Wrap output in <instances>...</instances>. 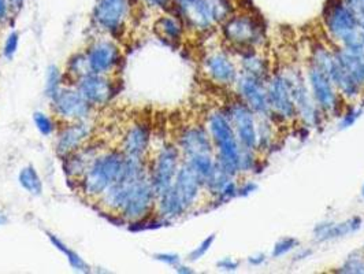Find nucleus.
<instances>
[{"label": "nucleus", "instance_id": "obj_1", "mask_svg": "<svg viewBox=\"0 0 364 274\" xmlns=\"http://www.w3.org/2000/svg\"><path fill=\"white\" fill-rule=\"evenodd\" d=\"M324 22L337 47L364 54V26L343 0H328Z\"/></svg>", "mask_w": 364, "mask_h": 274}, {"label": "nucleus", "instance_id": "obj_2", "mask_svg": "<svg viewBox=\"0 0 364 274\" xmlns=\"http://www.w3.org/2000/svg\"><path fill=\"white\" fill-rule=\"evenodd\" d=\"M125 163L121 150L101 151L77 181L78 191L89 201H99L119 177Z\"/></svg>", "mask_w": 364, "mask_h": 274}, {"label": "nucleus", "instance_id": "obj_3", "mask_svg": "<svg viewBox=\"0 0 364 274\" xmlns=\"http://www.w3.org/2000/svg\"><path fill=\"white\" fill-rule=\"evenodd\" d=\"M207 130L214 144L217 161L233 176L240 173L243 147L233 130L225 110H214L207 117Z\"/></svg>", "mask_w": 364, "mask_h": 274}, {"label": "nucleus", "instance_id": "obj_4", "mask_svg": "<svg viewBox=\"0 0 364 274\" xmlns=\"http://www.w3.org/2000/svg\"><path fill=\"white\" fill-rule=\"evenodd\" d=\"M147 176H149V166L145 158L125 155V163L119 177L97 201L99 206L106 213L118 216L136 185Z\"/></svg>", "mask_w": 364, "mask_h": 274}, {"label": "nucleus", "instance_id": "obj_5", "mask_svg": "<svg viewBox=\"0 0 364 274\" xmlns=\"http://www.w3.org/2000/svg\"><path fill=\"white\" fill-rule=\"evenodd\" d=\"M174 4L184 25L200 33L226 21L230 12L228 0H174Z\"/></svg>", "mask_w": 364, "mask_h": 274}, {"label": "nucleus", "instance_id": "obj_6", "mask_svg": "<svg viewBox=\"0 0 364 274\" xmlns=\"http://www.w3.org/2000/svg\"><path fill=\"white\" fill-rule=\"evenodd\" d=\"M222 34L234 48L255 49L266 40L265 26L252 15H234L223 21Z\"/></svg>", "mask_w": 364, "mask_h": 274}, {"label": "nucleus", "instance_id": "obj_7", "mask_svg": "<svg viewBox=\"0 0 364 274\" xmlns=\"http://www.w3.org/2000/svg\"><path fill=\"white\" fill-rule=\"evenodd\" d=\"M181 152L178 146L166 143L160 147L149 166V180L156 198L165 194L174 183L181 165Z\"/></svg>", "mask_w": 364, "mask_h": 274}, {"label": "nucleus", "instance_id": "obj_8", "mask_svg": "<svg viewBox=\"0 0 364 274\" xmlns=\"http://www.w3.org/2000/svg\"><path fill=\"white\" fill-rule=\"evenodd\" d=\"M271 119L292 121L298 118L289 80L285 73H274L266 81Z\"/></svg>", "mask_w": 364, "mask_h": 274}, {"label": "nucleus", "instance_id": "obj_9", "mask_svg": "<svg viewBox=\"0 0 364 274\" xmlns=\"http://www.w3.org/2000/svg\"><path fill=\"white\" fill-rule=\"evenodd\" d=\"M51 109L55 117L64 122L89 119L93 113V107L75 87H62L51 98Z\"/></svg>", "mask_w": 364, "mask_h": 274}, {"label": "nucleus", "instance_id": "obj_10", "mask_svg": "<svg viewBox=\"0 0 364 274\" xmlns=\"http://www.w3.org/2000/svg\"><path fill=\"white\" fill-rule=\"evenodd\" d=\"M307 82L310 84L313 98L322 114H333L336 117L343 114V106L340 104L337 88L324 71L311 63L307 70Z\"/></svg>", "mask_w": 364, "mask_h": 274}, {"label": "nucleus", "instance_id": "obj_11", "mask_svg": "<svg viewBox=\"0 0 364 274\" xmlns=\"http://www.w3.org/2000/svg\"><path fill=\"white\" fill-rule=\"evenodd\" d=\"M243 148L256 151L258 115L240 99L223 109Z\"/></svg>", "mask_w": 364, "mask_h": 274}, {"label": "nucleus", "instance_id": "obj_12", "mask_svg": "<svg viewBox=\"0 0 364 274\" xmlns=\"http://www.w3.org/2000/svg\"><path fill=\"white\" fill-rule=\"evenodd\" d=\"M285 74L291 84L298 118H300L302 122L306 124V126H318L322 118V113L313 98L310 87L307 85V80L296 70H289Z\"/></svg>", "mask_w": 364, "mask_h": 274}, {"label": "nucleus", "instance_id": "obj_13", "mask_svg": "<svg viewBox=\"0 0 364 274\" xmlns=\"http://www.w3.org/2000/svg\"><path fill=\"white\" fill-rule=\"evenodd\" d=\"M130 7V0H97L92 12L93 22L100 30L118 34L125 27Z\"/></svg>", "mask_w": 364, "mask_h": 274}, {"label": "nucleus", "instance_id": "obj_14", "mask_svg": "<svg viewBox=\"0 0 364 274\" xmlns=\"http://www.w3.org/2000/svg\"><path fill=\"white\" fill-rule=\"evenodd\" d=\"M155 203L156 195L152 188L149 176H147L136 185L118 216L122 221L130 224L151 216L155 209Z\"/></svg>", "mask_w": 364, "mask_h": 274}, {"label": "nucleus", "instance_id": "obj_15", "mask_svg": "<svg viewBox=\"0 0 364 274\" xmlns=\"http://www.w3.org/2000/svg\"><path fill=\"white\" fill-rule=\"evenodd\" d=\"M75 88L93 107L106 106L115 96V87L106 74L88 73L75 81Z\"/></svg>", "mask_w": 364, "mask_h": 274}, {"label": "nucleus", "instance_id": "obj_16", "mask_svg": "<svg viewBox=\"0 0 364 274\" xmlns=\"http://www.w3.org/2000/svg\"><path fill=\"white\" fill-rule=\"evenodd\" d=\"M170 188L185 213H188L196 205L202 190H204L202 179L185 161L181 162L174 183Z\"/></svg>", "mask_w": 364, "mask_h": 274}, {"label": "nucleus", "instance_id": "obj_17", "mask_svg": "<svg viewBox=\"0 0 364 274\" xmlns=\"http://www.w3.org/2000/svg\"><path fill=\"white\" fill-rule=\"evenodd\" d=\"M236 88L239 99L244 104H247L258 117L259 115L270 117V107H269L267 89L265 81L245 74H240L236 81Z\"/></svg>", "mask_w": 364, "mask_h": 274}, {"label": "nucleus", "instance_id": "obj_18", "mask_svg": "<svg viewBox=\"0 0 364 274\" xmlns=\"http://www.w3.org/2000/svg\"><path fill=\"white\" fill-rule=\"evenodd\" d=\"M86 58L92 73L108 76L119 66L122 55L119 47L114 41L99 40L88 48Z\"/></svg>", "mask_w": 364, "mask_h": 274}, {"label": "nucleus", "instance_id": "obj_19", "mask_svg": "<svg viewBox=\"0 0 364 274\" xmlns=\"http://www.w3.org/2000/svg\"><path fill=\"white\" fill-rule=\"evenodd\" d=\"M93 132V125L89 119L66 122L56 139V154L63 159L88 143Z\"/></svg>", "mask_w": 364, "mask_h": 274}, {"label": "nucleus", "instance_id": "obj_20", "mask_svg": "<svg viewBox=\"0 0 364 274\" xmlns=\"http://www.w3.org/2000/svg\"><path fill=\"white\" fill-rule=\"evenodd\" d=\"M178 148L184 159L199 155H215L214 144L207 128L202 125L186 126L178 137Z\"/></svg>", "mask_w": 364, "mask_h": 274}, {"label": "nucleus", "instance_id": "obj_21", "mask_svg": "<svg viewBox=\"0 0 364 274\" xmlns=\"http://www.w3.org/2000/svg\"><path fill=\"white\" fill-rule=\"evenodd\" d=\"M204 71L215 84L230 87L236 84L240 73L226 52H211L204 58Z\"/></svg>", "mask_w": 364, "mask_h": 274}, {"label": "nucleus", "instance_id": "obj_22", "mask_svg": "<svg viewBox=\"0 0 364 274\" xmlns=\"http://www.w3.org/2000/svg\"><path fill=\"white\" fill-rule=\"evenodd\" d=\"M103 150L99 148V146H92L86 143L77 151L71 152L70 155L63 158V170L69 180L78 181L88 168L92 165V162L96 159V157Z\"/></svg>", "mask_w": 364, "mask_h": 274}, {"label": "nucleus", "instance_id": "obj_23", "mask_svg": "<svg viewBox=\"0 0 364 274\" xmlns=\"http://www.w3.org/2000/svg\"><path fill=\"white\" fill-rule=\"evenodd\" d=\"M363 225L361 217H352L343 222L325 221L315 227L314 239L317 243H328L339 239H344L350 235L356 233Z\"/></svg>", "mask_w": 364, "mask_h": 274}, {"label": "nucleus", "instance_id": "obj_24", "mask_svg": "<svg viewBox=\"0 0 364 274\" xmlns=\"http://www.w3.org/2000/svg\"><path fill=\"white\" fill-rule=\"evenodd\" d=\"M151 143V130L144 124H134L122 136L121 151L126 157L145 158Z\"/></svg>", "mask_w": 364, "mask_h": 274}, {"label": "nucleus", "instance_id": "obj_25", "mask_svg": "<svg viewBox=\"0 0 364 274\" xmlns=\"http://www.w3.org/2000/svg\"><path fill=\"white\" fill-rule=\"evenodd\" d=\"M240 67H241V73L240 74H245V76L262 80L265 82L271 76L267 60L263 56L258 55L255 52V49L241 51Z\"/></svg>", "mask_w": 364, "mask_h": 274}, {"label": "nucleus", "instance_id": "obj_26", "mask_svg": "<svg viewBox=\"0 0 364 274\" xmlns=\"http://www.w3.org/2000/svg\"><path fill=\"white\" fill-rule=\"evenodd\" d=\"M335 54L341 63V66L352 76V78L364 89V54L352 52L337 47Z\"/></svg>", "mask_w": 364, "mask_h": 274}, {"label": "nucleus", "instance_id": "obj_27", "mask_svg": "<svg viewBox=\"0 0 364 274\" xmlns=\"http://www.w3.org/2000/svg\"><path fill=\"white\" fill-rule=\"evenodd\" d=\"M184 22L177 15H163L155 22L156 34L167 43H180L184 36Z\"/></svg>", "mask_w": 364, "mask_h": 274}, {"label": "nucleus", "instance_id": "obj_28", "mask_svg": "<svg viewBox=\"0 0 364 274\" xmlns=\"http://www.w3.org/2000/svg\"><path fill=\"white\" fill-rule=\"evenodd\" d=\"M233 179L234 177L217 161L215 168L208 174V177L203 181V188L215 198L219 195V192L223 190V187Z\"/></svg>", "mask_w": 364, "mask_h": 274}, {"label": "nucleus", "instance_id": "obj_29", "mask_svg": "<svg viewBox=\"0 0 364 274\" xmlns=\"http://www.w3.org/2000/svg\"><path fill=\"white\" fill-rule=\"evenodd\" d=\"M18 181L19 185L32 196H40L43 194V181L33 165H27L21 169Z\"/></svg>", "mask_w": 364, "mask_h": 274}, {"label": "nucleus", "instance_id": "obj_30", "mask_svg": "<svg viewBox=\"0 0 364 274\" xmlns=\"http://www.w3.org/2000/svg\"><path fill=\"white\" fill-rule=\"evenodd\" d=\"M47 236H48V239H49V242H51V244L58 250V251H60L64 257H66V260H67V262L70 264V266L75 271V272H81V273H89L90 272V268H89V265L75 253V251H73L71 249H69L62 240H59L55 235H52V233H47Z\"/></svg>", "mask_w": 364, "mask_h": 274}, {"label": "nucleus", "instance_id": "obj_31", "mask_svg": "<svg viewBox=\"0 0 364 274\" xmlns=\"http://www.w3.org/2000/svg\"><path fill=\"white\" fill-rule=\"evenodd\" d=\"M90 73V69H89V63H88V58H86V52H81V54H77L74 56H71V59L69 60V65H67V74L74 80H80L82 76Z\"/></svg>", "mask_w": 364, "mask_h": 274}, {"label": "nucleus", "instance_id": "obj_32", "mask_svg": "<svg viewBox=\"0 0 364 274\" xmlns=\"http://www.w3.org/2000/svg\"><path fill=\"white\" fill-rule=\"evenodd\" d=\"M62 88V73L56 66H49L47 70V77H45V96L52 98L59 89Z\"/></svg>", "mask_w": 364, "mask_h": 274}, {"label": "nucleus", "instance_id": "obj_33", "mask_svg": "<svg viewBox=\"0 0 364 274\" xmlns=\"http://www.w3.org/2000/svg\"><path fill=\"white\" fill-rule=\"evenodd\" d=\"M300 246L299 240L295 239V238H291V236H287V238H282L280 239L274 247H273V251H271V257L273 258H282L285 257L287 254L292 253L293 250H296L298 247Z\"/></svg>", "mask_w": 364, "mask_h": 274}, {"label": "nucleus", "instance_id": "obj_34", "mask_svg": "<svg viewBox=\"0 0 364 274\" xmlns=\"http://www.w3.org/2000/svg\"><path fill=\"white\" fill-rule=\"evenodd\" d=\"M340 273L363 274L364 273V255L361 253H355L347 258L343 266L339 271Z\"/></svg>", "mask_w": 364, "mask_h": 274}, {"label": "nucleus", "instance_id": "obj_35", "mask_svg": "<svg viewBox=\"0 0 364 274\" xmlns=\"http://www.w3.org/2000/svg\"><path fill=\"white\" fill-rule=\"evenodd\" d=\"M33 122L43 136H51L55 132V122L41 111H36L33 114Z\"/></svg>", "mask_w": 364, "mask_h": 274}, {"label": "nucleus", "instance_id": "obj_36", "mask_svg": "<svg viewBox=\"0 0 364 274\" xmlns=\"http://www.w3.org/2000/svg\"><path fill=\"white\" fill-rule=\"evenodd\" d=\"M237 196H239V184L233 179L223 187V190L219 192V195L215 196V203L225 205Z\"/></svg>", "mask_w": 364, "mask_h": 274}, {"label": "nucleus", "instance_id": "obj_37", "mask_svg": "<svg viewBox=\"0 0 364 274\" xmlns=\"http://www.w3.org/2000/svg\"><path fill=\"white\" fill-rule=\"evenodd\" d=\"M363 114V109H358V107H350L345 111H343L341 121H340V129H348L351 126H354L356 124V121L362 117Z\"/></svg>", "mask_w": 364, "mask_h": 274}, {"label": "nucleus", "instance_id": "obj_38", "mask_svg": "<svg viewBox=\"0 0 364 274\" xmlns=\"http://www.w3.org/2000/svg\"><path fill=\"white\" fill-rule=\"evenodd\" d=\"M215 239H217V236L213 233V235H210L207 239H204L191 254H189V257H188V260L191 261V262H196V261H199V260H202L210 250H211V247H213V244H214V242H215Z\"/></svg>", "mask_w": 364, "mask_h": 274}, {"label": "nucleus", "instance_id": "obj_39", "mask_svg": "<svg viewBox=\"0 0 364 274\" xmlns=\"http://www.w3.org/2000/svg\"><path fill=\"white\" fill-rule=\"evenodd\" d=\"M18 44H19V34L16 32H10L5 41H4V45H3L4 58L11 59L18 49Z\"/></svg>", "mask_w": 364, "mask_h": 274}, {"label": "nucleus", "instance_id": "obj_40", "mask_svg": "<svg viewBox=\"0 0 364 274\" xmlns=\"http://www.w3.org/2000/svg\"><path fill=\"white\" fill-rule=\"evenodd\" d=\"M217 268L223 272H236L240 268V261L234 258H222L221 261L217 262Z\"/></svg>", "mask_w": 364, "mask_h": 274}, {"label": "nucleus", "instance_id": "obj_41", "mask_svg": "<svg viewBox=\"0 0 364 274\" xmlns=\"http://www.w3.org/2000/svg\"><path fill=\"white\" fill-rule=\"evenodd\" d=\"M155 260L159 262H163L169 266L175 268L178 264H181V258L177 254H170V253H163V254H156Z\"/></svg>", "mask_w": 364, "mask_h": 274}, {"label": "nucleus", "instance_id": "obj_42", "mask_svg": "<svg viewBox=\"0 0 364 274\" xmlns=\"http://www.w3.org/2000/svg\"><path fill=\"white\" fill-rule=\"evenodd\" d=\"M256 190H258V185H256L255 183H252V181H247V183H244L243 185H239V196H244V198H247V196L252 195Z\"/></svg>", "mask_w": 364, "mask_h": 274}, {"label": "nucleus", "instance_id": "obj_43", "mask_svg": "<svg viewBox=\"0 0 364 274\" xmlns=\"http://www.w3.org/2000/svg\"><path fill=\"white\" fill-rule=\"evenodd\" d=\"M11 4L10 0H0V23H4L8 21L11 14Z\"/></svg>", "mask_w": 364, "mask_h": 274}, {"label": "nucleus", "instance_id": "obj_44", "mask_svg": "<svg viewBox=\"0 0 364 274\" xmlns=\"http://www.w3.org/2000/svg\"><path fill=\"white\" fill-rule=\"evenodd\" d=\"M144 3L148 7H152V8L166 10V8H169L174 3V0H144Z\"/></svg>", "mask_w": 364, "mask_h": 274}, {"label": "nucleus", "instance_id": "obj_45", "mask_svg": "<svg viewBox=\"0 0 364 274\" xmlns=\"http://www.w3.org/2000/svg\"><path fill=\"white\" fill-rule=\"evenodd\" d=\"M266 262V255L265 254H256V255H251L248 258V264L251 266H262Z\"/></svg>", "mask_w": 364, "mask_h": 274}, {"label": "nucleus", "instance_id": "obj_46", "mask_svg": "<svg viewBox=\"0 0 364 274\" xmlns=\"http://www.w3.org/2000/svg\"><path fill=\"white\" fill-rule=\"evenodd\" d=\"M175 272L177 273H182V274H192L193 273V271L189 268V266H185V265H182V264H178L175 268Z\"/></svg>", "mask_w": 364, "mask_h": 274}, {"label": "nucleus", "instance_id": "obj_47", "mask_svg": "<svg viewBox=\"0 0 364 274\" xmlns=\"http://www.w3.org/2000/svg\"><path fill=\"white\" fill-rule=\"evenodd\" d=\"M23 3H25V0H10L11 8H12V10H15V11L21 10V8H22V5H23Z\"/></svg>", "mask_w": 364, "mask_h": 274}, {"label": "nucleus", "instance_id": "obj_48", "mask_svg": "<svg viewBox=\"0 0 364 274\" xmlns=\"http://www.w3.org/2000/svg\"><path fill=\"white\" fill-rule=\"evenodd\" d=\"M310 255H311V251H310V250L302 251L300 254H298V255L295 257V261H303V260H306V258H310Z\"/></svg>", "mask_w": 364, "mask_h": 274}, {"label": "nucleus", "instance_id": "obj_49", "mask_svg": "<svg viewBox=\"0 0 364 274\" xmlns=\"http://www.w3.org/2000/svg\"><path fill=\"white\" fill-rule=\"evenodd\" d=\"M7 222H8V218H7V216H5V214H3V213H0V228H1V227H4Z\"/></svg>", "mask_w": 364, "mask_h": 274}, {"label": "nucleus", "instance_id": "obj_50", "mask_svg": "<svg viewBox=\"0 0 364 274\" xmlns=\"http://www.w3.org/2000/svg\"><path fill=\"white\" fill-rule=\"evenodd\" d=\"M362 198H363L364 199V184H363V187H362Z\"/></svg>", "mask_w": 364, "mask_h": 274}, {"label": "nucleus", "instance_id": "obj_51", "mask_svg": "<svg viewBox=\"0 0 364 274\" xmlns=\"http://www.w3.org/2000/svg\"><path fill=\"white\" fill-rule=\"evenodd\" d=\"M363 3H364V0H363Z\"/></svg>", "mask_w": 364, "mask_h": 274}]
</instances>
